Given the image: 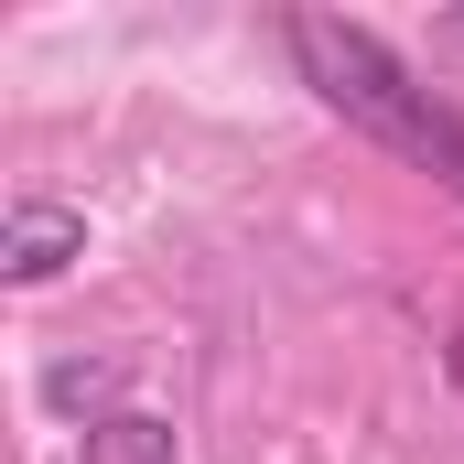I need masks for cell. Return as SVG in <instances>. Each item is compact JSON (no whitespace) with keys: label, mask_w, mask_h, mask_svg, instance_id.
<instances>
[{"label":"cell","mask_w":464,"mask_h":464,"mask_svg":"<svg viewBox=\"0 0 464 464\" xmlns=\"http://www.w3.org/2000/svg\"><path fill=\"white\" fill-rule=\"evenodd\" d=\"M443 44H454V54H464V11H443Z\"/></svg>","instance_id":"obj_5"},{"label":"cell","mask_w":464,"mask_h":464,"mask_svg":"<svg viewBox=\"0 0 464 464\" xmlns=\"http://www.w3.org/2000/svg\"><path fill=\"white\" fill-rule=\"evenodd\" d=\"M454 389H464V335H454Z\"/></svg>","instance_id":"obj_6"},{"label":"cell","mask_w":464,"mask_h":464,"mask_svg":"<svg viewBox=\"0 0 464 464\" xmlns=\"http://www.w3.org/2000/svg\"><path fill=\"white\" fill-rule=\"evenodd\" d=\"M44 400L54 411H76L87 432L109 421V400H119V356H65V367H44Z\"/></svg>","instance_id":"obj_4"},{"label":"cell","mask_w":464,"mask_h":464,"mask_svg":"<svg viewBox=\"0 0 464 464\" xmlns=\"http://www.w3.org/2000/svg\"><path fill=\"white\" fill-rule=\"evenodd\" d=\"M281 44H292V65H303V87L324 98L335 119H356L367 140H389L400 162H421L432 184H454L464 195V119L367 33V22H335V11H292L281 22Z\"/></svg>","instance_id":"obj_1"},{"label":"cell","mask_w":464,"mask_h":464,"mask_svg":"<svg viewBox=\"0 0 464 464\" xmlns=\"http://www.w3.org/2000/svg\"><path fill=\"white\" fill-rule=\"evenodd\" d=\"M87 259V217L76 206H54V195H11V217H0V281H54V270H76Z\"/></svg>","instance_id":"obj_2"},{"label":"cell","mask_w":464,"mask_h":464,"mask_svg":"<svg viewBox=\"0 0 464 464\" xmlns=\"http://www.w3.org/2000/svg\"><path fill=\"white\" fill-rule=\"evenodd\" d=\"M76 464H184V432H173L162 411H109Z\"/></svg>","instance_id":"obj_3"}]
</instances>
